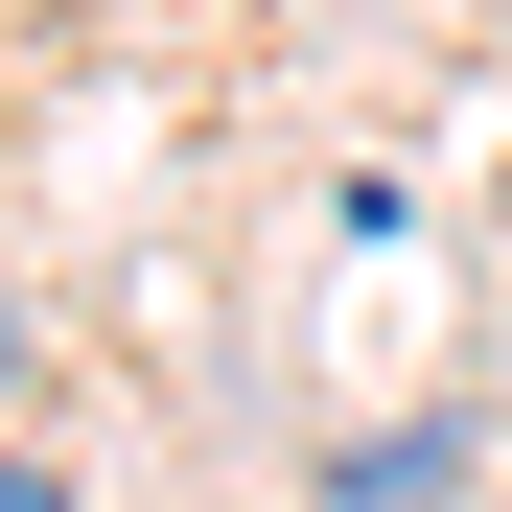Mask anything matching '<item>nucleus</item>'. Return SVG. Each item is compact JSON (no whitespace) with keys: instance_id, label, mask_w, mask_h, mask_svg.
<instances>
[{"instance_id":"nucleus-1","label":"nucleus","mask_w":512,"mask_h":512,"mask_svg":"<svg viewBox=\"0 0 512 512\" xmlns=\"http://www.w3.org/2000/svg\"><path fill=\"white\" fill-rule=\"evenodd\" d=\"M0 512H94V489H70V466H24V443H0Z\"/></svg>"},{"instance_id":"nucleus-2","label":"nucleus","mask_w":512,"mask_h":512,"mask_svg":"<svg viewBox=\"0 0 512 512\" xmlns=\"http://www.w3.org/2000/svg\"><path fill=\"white\" fill-rule=\"evenodd\" d=\"M0 396H24V303H0Z\"/></svg>"}]
</instances>
